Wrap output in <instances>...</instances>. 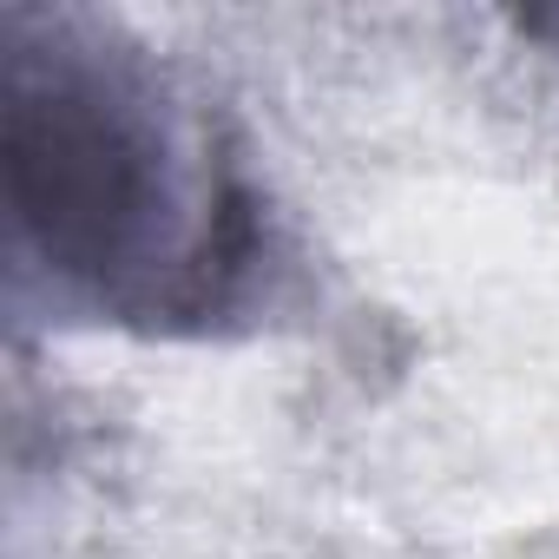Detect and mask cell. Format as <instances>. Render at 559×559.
Here are the masks:
<instances>
[{
  "instance_id": "1",
  "label": "cell",
  "mask_w": 559,
  "mask_h": 559,
  "mask_svg": "<svg viewBox=\"0 0 559 559\" xmlns=\"http://www.w3.org/2000/svg\"><path fill=\"white\" fill-rule=\"evenodd\" d=\"M0 263L14 330L257 336L297 243L237 112L132 21L0 8Z\"/></svg>"
},
{
  "instance_id": "2",
  "label": "cell",
  "mask_w": 559,
  "mask_h": 559,
  "mask_svg": "<svg viewBox=\"0 0 559 559\" xmlns=\"http://www.w3.org/2000/svg\"><path fill=\"white\" fill-rule=\"evenodd\" d=\"M513 34H520V40H539V47H552V53H559V8L513 14Z\"/></svg>"
}]
</instances>
